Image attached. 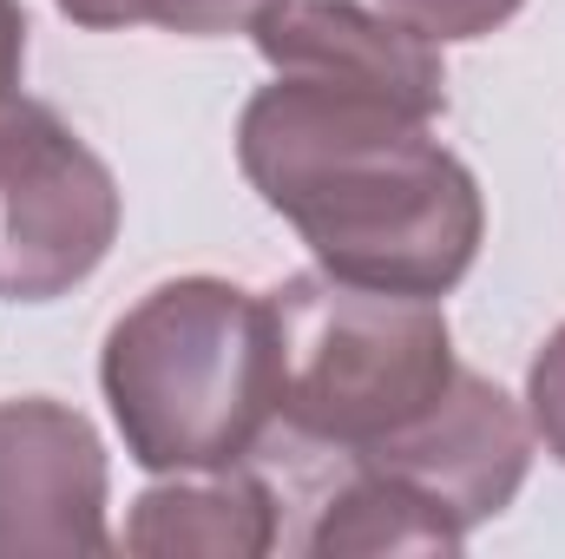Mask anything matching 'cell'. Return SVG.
Here are the masks:
<instances>
[{
  "mask_svg": "<svg viewBox=\"0 0 565 559\" xmlns=\"http://www.w3.org/2000/svg\"><path fill=\"white\" fill-rule=\"evenodd\" d=\"M349 461L415 487L460 534H473L480 520L507 514L513 494L526 487L533 421L513 409V395L500 382L460 369L454 389L440 395V409H427L415 428H402V434H388V441H375Z\"/></svg>",
  "mask_w": 565,
  "mask_h": 559,
  "instance_id": "obj_6",
  "label": "cell"
},
{
  "mask_svg": "<svg viewBox=\"0 0 565 559\" xmlns=\"http://www.w3.org/2000/svg\"><path fill=\"white\" fill-rule=\"evenodd\" d=\"M99 389L145 474L244 467L277 421L270 303L224 277H171L106 329Z\"/></svg>",
  "mask_w": 565,
  "mask_h": 559,
  "instance_id": "obj_2",
  "label": "cell"
},
{
  "mask_svg": "<svg viewBox=\"0 0 565 559\" xmlns=\"http://www.w3.org/2000/svg\"><path fill=\"white\" fill-rule=\"evenodd\" d=\"M526 0H382V13H395L402 27H415L434 46L454 40H487L493 27H507Z\"/></svg>",
  "mask_w": 565,
  "mask_h": 559,
  "instance_id": "obj_11",
  "label": "cell"
},
{
  "mask_svg": "<svg viewBox=\"0 0 565 559\" xmlns=\"http://www.w3.org/2000/svg\"><path fill=\"white\" fill-rule=\"evenodd\" d=\"M237 165L342 283L440 303L480 257L473 171L434 139V119L382 93L277 73L237 119Z\"/></svg>",
  "mask_w": 565,
  "mask_h": 559,
  "instance_id": "obj_1",
  "label": "cell"
},
{
  "mask_svg": "<svg viewBox=\"0 0 565 559\" xmlns=\"http://www.w3.org/2000/svg\"><path fill=\"white\" fill-rule=\"evenodd\" d=\"M264 303L277 336V421L335 454H362L415 428L460 376L454 329L434 296L302 271Z\"/></svg>",
  "mask_w": 565,
  "mask_h": 559,
  "instance_id": "obj_3",
  "label": "cell"
},
{
  "mask_svg": "<svg viewBox=\"0 0 565 559\" xmlns=\"http://www.w3.org/2000/svg\"><path fill=\"white\" fill-rule=\"evenodd\" d=\"M119 238V178L53 106H0V296L53 303Z\"/></svg>",
  "mask_w": 565,
  "mask_h": 559,
  "instance_id": "obj_4",
  "label": "cell"
},
{
  "mask_svg": "<svg viewBox=\"0 0 565 559\" xmlns=\"http://www.w3.org/2000/svg\"><path fill=\"white\" fill-rule=\"evenodd\" d=\"M73 27L119 33V27H158L184 40H217V33H250L277 0H53Z\"/></svg>",
  "mask_w": 565,
  "mask_h": 559,
  "instance_id": "obj_10",
  "label": "cell"
},
{
  "mask_svg": "<svg viewBox=\"0 0 565 559\" xmlns=\"http://www.w3.org/2000/svg\"><path fill=\"white\" fill-rule=\"evenodd\" d=\"M277 547V494L244 474H178L145 487L126 520V553L145 559H264Z\"/></svg>",
  "mask_w": 565,
  "mask_h": 559,
  "instance_id": "obj_8",
  "label": "cell"
},
{
  "mask_svg": "<svg viewBox=\"0 0 565 559\" xmlns=\"http://www.w3.org/2000/svg\"><path fill=\"white\" fill-rule=\"evenodd\" d=\"M526 421L546 441V454L565 461V323L540 342V356L526 369Z\"/></svg>",
  "mask_w": 565,
  "mask_h": 559,
  "instance_id": "obj_12",
  "label": "cell"
},
{
  "mask_svg": "<svg viewBox=\"0 0 565 559\" xmlns=\"http://www.w3.org/2000/svg\"><path fill=\"white\" fill-rule=\"evenodd\" d=\"M467 534L422 500L415 487L375 474V467H355V481L342 494H329L316 534H309V553L335 559V553H460Z\"/></svg>",
  "mask_w": 565,
  "mask_h": 559,
  "instance_id": "obj_9",
  "label": "cell"
},
{
  "mask_svg": "<svg viewBox=\"0 0 565 559\" xmlns=\"http://www.w3.org/2000/svg\"><path fill=\"white\" fill-rule=\"evenodd\" d=\"M113 553L106 447L53 395L0 402V559Z\"/></svg>",
  "mask_w": 565,
  "mask_h": 559,
  "instance_id": "obj_5",
  "label": "cell"
},
{
  "mask_svg": "<svg viewBox=\"0 0 565 559\" xmlns=\"http://www.w3.org/2000/svg\"><path fill=\"white\" fill-rule=\"evenodd\" d=\"M20 66H26V7L20 0H0V106L20 86Z\"/></svg>",
  "mask_w": 565,
  "mask_h": 559,
  "instance_id": "obj_13",
  "label": "cell"
},
{
  "mask_svg": "<svg viewBox=\"0 0 565 559\" xmlns=\"http://www.w3.org/2000/svg\"><path fill=\"white\" fill-rule=\"evenodd\" d=\"M250 40L270 60V73L382 93V99H395V106H408L422 119L447 113L440 46L422 40L415 27H402L395 13H382V7H362V0H277L250 27Z\"/></svg>",
  "mask_w": 565,
  "mask_h": 559,
  "instance_id": "obj_7",
  "label": "cell"
}]
</instances>
